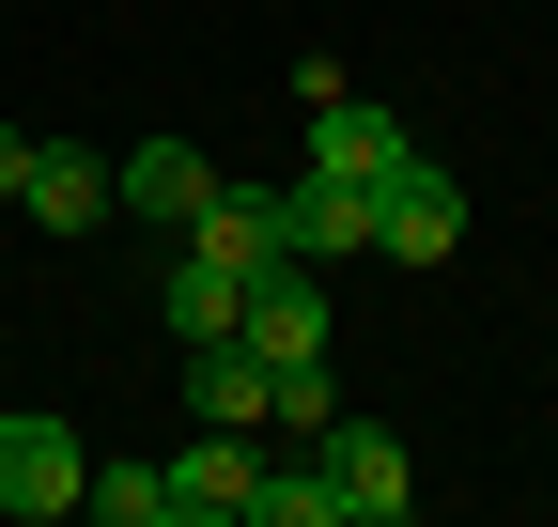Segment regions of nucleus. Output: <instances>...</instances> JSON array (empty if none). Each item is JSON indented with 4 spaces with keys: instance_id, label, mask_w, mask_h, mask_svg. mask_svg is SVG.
<instances>
[{
    "instance_id": "f8f14e48",
    "label": "nucleus",
    "mask_w": 558,
    "mask_h": 527,
    "mask_svg": "<svg viewBox=\"0 0 558 527\" xmlns=\"http://www.w3.org/2000/svg\"><path fill=\"white\" fill-rule=\"evenodd\" d=\"M186 248H218V264H279V186H218V203L186 218Z\"/></svg>"
},
{
    "instance_id": "9b49d317",
    "label": "nucleus",
    "mask_w": 558,
    "mask_h": 527,
    "mask_svg": "<svg viewBox=\"0 0 558 527\" xmlns=\"http://www.w3.org/2000/svg\"><path fill=\"white\" fill-rule=\"evenodd\" d=\"M388 156H403V124H388V109H357V94H326V109H311V171H341V186H373Z\"/></svg>"
},
{
    "instance_id": "9d476101",
    "label": "nucleus",
    "mask_w": 558,
    "mask_h": 527,
    "mask_svg": "<svg viewBox=\"0 0 558 527\" xmlns=\"http://www.w3.org/2000/svg\"><path fill=\"white\" fill-rule=\"evenodd\" d=\"M16 203H32L47 233H94V218H124V203H109V156H94V140H32Z\"/></svg>"
},
{
    "instance_id": "0eeeda50",
    "label": "nucleus",
    "mask_w": 558,
    "mask_h": 527,
    "mask_svg": "<svg viewBox=\"0 0 558 527\" xmlns=\"http://www.w3.org/2000/svg\"><path fill=\"white\" fill-rule=\"evenodd\" d=\"M171 481H186V527H248V497H264V434H218V419H202V434L171 450Z\"/></svg>"
},
{
    "instance_id": "dca6fc26",
    "label": "nucleus",
    "mask_w": 558,
    "mask_h": 527,
    "mask_svg": "<svg viewBox=\"0 0 558 527\" xmlns=\"http://www.w3.org/2000/svg\"><path fill=\"white\" fill-rule=\"evenodd\" d=\"M16 171H32V140H16V124H0V203H16Z\"/></svg>"
},
{
    "instance_id": "20e7f679",
    "label": "nucleus",
    "mask_w": 558,
    "mask_h": 527,
    "mask_svg": "<svg viewBox=\"0 0 558 527\" xmlns=\"http://www.w3.org/2000/svg\"><path fill=\"white\" fill-rule=\"evenodd\" d=\"M109 203L140 233H186L202 203H218V156H202V140H140V156H109Z\"/></svg>"
},
{
    "instance_id": "f257e3e1",
    "label": "nucleus",
    "mask_w": 558,
    "mask_h": 527,
    "mask_svg": "<svg viewBox=\"0 0 558 527\" xmlns=\"http://www.w3.org/2000/svg\"><path fill=\"white\" fill-rule=\"evenodd\" d=\"M373 248H388V264H450V248H465V171L403 140V156L373 171Z\"/></svg>"
},
{
    "instance_id": "ddd939ff",
    "label": "nucleus",
    "mask_w": 558,
    "mask_h": 527,
    "mask_svg": "<svg viewBox=\"0 0 558 527\" xmlns=\"http://www.w3.org/2000/svg\"><path fill=\"white\" fill-rule=\"evenodd\" d=\"M78 512H109V527H186V481H171V466H94Z\"/></svg>"
},
{
    "instance_id": "6e6552de",
    "label": "nucleus",
    "mask_w": 558,
    "mask_h": 527,
    "mask_svg": "<svg viewBox=\"0 0 558 527\" xmlns=\"http://www.w3.org/2000/svg\"><path fill=\"white\" fill-rule=\"evenodd\" d=\"M186 419L264 434V419H279V372H264V342H186Z\"/></svg>"
},
{
    "instance_id": "39448f33",
    "label": "nucleus",
    "mask_w": 558,
    "mask_h": 527,
    "mask_svg": "<svg viewBox=\"0 0 558 527\" xmlns=\"http://www.w3.org/2000/svg\"><path fill=\"white\" fill-rule=\"evenodd\" d=\"M156 326H171V342H233V326H248V264H218V248H156Z\"/></svg>"
},
{
    "instance_id": "7ed1b4c3",
    "label": "nucleus",
    "mask_w": 558,
    "mask_h": 527,
    "mask_svg": "<svg viewBox=\"0 0 558 527\" xmlns=\"http://www.w3.org/2000/svg\"><path fill=\"white\" fill-rule=\"evenodd\" d=\"M311 466H326L341 527H403V512H418V466H403V434H373V419H326V434H311Z\"/></svg>"
},
{
    "instance_id": "2eb2a0df",
    "label": "nucleus",
    "mask_w": 558,
    "mask_h": 527,
    "mask_svg": "<svg viewBox=\"0 0 558 527\" xmlns=\"http://www.w3.org/2000/svg\"><path fill=\"white\" fill-rule=\"evenodd\" d=\"M279 372V434H326L341 419V388H326V357H264Z\"/></svg>"
},
{
    "instance_id": "f03ea898",
    "label": "nucleus",
    "mask_w": 558,
    "mask_h": 527,
    "mask_svg": "<svg viewBox=\"0 0 558 527\" xmlns=\"http://www.w3.org/2000/svg\"><path fill=\"white\" fill-rule=\"evenodd\" d=\"M78 497H94V450H78V419L16 404V419H0V512H16V527H47V512H78Z\"/></svg>"
},
{
    "instance_id": "423d86ee",
    "label": "nucleus",
    "mask_w": 558,
    "mask_h": 527,
    "mask_svg": "<svg viewBox=\"0 0 558 527\" xmlns=\"http://www.w3.org/2000/svg\"><path fill=\"white\" fill-rule=\"evenodd\" d=\"M326 264H295V248H279V264H248V326H233V342H264V357H326Z\"/></svg>"
},
{
    "instance_id": "4468645a",
    "label": "nucleus",
    "mask_w": 558,
    "mask_h": 527,
    "mask_svg": "<svg viewBox=\"0 0 558 527\" xmlns=\"http://www.w3.org/2000/svg\"><path fill=\"white\" fill-rule=\"evenodd\" d=\"M248 527H341V497H326V466H264V497H248Z\"/></svg>"
},
{
    "instance_id": "1a4fd4ad",
    "label": "nucleus",
    "mask_w": 558,
    "mask_h": 527,
    "mask_svg": "<svg viewBox=\"0 0 558 527\" xmlns=\"http://www.w3.org/2000/svg\"><path fill=\"white\" fill-rule=\"evenodd\" d=\"M279 248H295V264H341V248H373V186H341V171H295V186H279Z\"/></svg>"
}]
</instances>
